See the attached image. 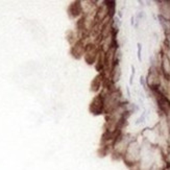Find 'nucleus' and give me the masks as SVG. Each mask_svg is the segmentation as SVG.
<instances>
[{
  "label": "nucleus",
  "mask_w": 170,
  "mask_h": 170,
  "mask_svg": "<svg viewBox=\"0 0 170 170\" xmlns=\"http://www.w3.org/2000/svg\"><path fill=\"white\" fill-rule=\"evenodd\" d=\"M141 157V146L137 141H130L123 154V160L128 166L135 167L139 164Z\"/></svg>",
  "instance_id": "nucleus-1"
},
{
  "label": "nucleus",
  "mask_w": 170,
  "mask_h": 170,
  "mask_svg": "<svg viewBox=\"0 0 170 170\" xmlns=\"http://www.w3.org/2000/svg\"><path fill=\"white\" fill-rule=\"evenodd\" d=\"M85 51H86V47H85L82 40H78L76 43H74V45L72 46V50H71L72 55L75 56L76 58H79L85 53Z\"/></svg>",
  "instance_id": "nucleus-2"
},
{
  "label": "nucleus",
  "mask_w": 170,
  "mask_h": 170,
  "mask_svg": "<svg viewBox=\"0 0 170 170\" xmlns=\"http://www.w3.org/2000/svg\"><path fill=\"white\" fill-rule=\"evenodd\" d=\"M79 2H74L70 5L69 7V10H72L73 14H72V18H75V17L82 15V4H78Z\"/></svg>",
  "instance_id": "nucleus-3"
}]
</instances>
